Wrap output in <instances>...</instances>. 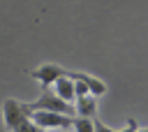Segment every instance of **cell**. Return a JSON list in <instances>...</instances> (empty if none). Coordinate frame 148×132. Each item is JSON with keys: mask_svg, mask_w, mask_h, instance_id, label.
<instances>
[{"mask_svg": "<svg viewBox=\"0 0 148 132\" xmlns=\"http://www.w3.org/2000/svg\"><path fill=\"white\" fill-rule=\"evenodd\" d=\"M28 111H53V113H65V116H74V104L60 100L58 95H53L51 88H44V93L35 100L25 104Z\"/></svg>", "mask_w": 148, "mask_h": 132, "instance_id": "1", "label": "cell"}, {"mask_svg": "<svg viewBox=\"0 0 148 132\" xmlns=\"http://www.w3.org/2000/svg\"><path fill=\"white\" fill-rule=\"evenodd\" d=\"M74 116L65 113H53V111H30V120L42 127L44 132H56V130H69Z\"/></svg>", "mask_w": 148, "mask_h": 132, "instance_id": "2", "label": "cell"}, {"mask_svg": "<svg viewBox=\"0 0 148 132\" xmlns=\"http://www.w3.org/2000/svg\"><path fill=\"white\" fill-rule=\"evenodd\" d=\"M25 118H30V111L25 109L23 102L12 100V97H7V100L2 102V120H5V125H7L9 130L18 127Z\"/></svg>", "mask_w": 148, "mask_h": 132, "instance_id": "3", "label": "cell"}, {"mask_svg": "<svg viewBox=\"0 0 148 132\" xmlns=\"http://www.w3.org/2000/svg\"><path fill=\"white\" fill-rule=\"evenodd\" d=\"M62 74H65V69H62L60 65H56V63H44V65L35 67V69L30 72V76H32L37 83H42L44 88H51V83H53L58 76H62Z\"/></svg>", "mask_w": 148, "mask_h": 132, "instance_id": "4", "label": "cell"}, {"mask_svg": "<svg viewBox=\"0 0 148 132\" xmlns=\"http://www.w3.org/2000/svg\"><path fill=\"white\" fill-rule=\"evenodd\" d=\"M51 90H53V95H58L60 100H65V102H69V104L76 100V95H74V81L67 76V72L51 83Z\"/></svg>", "mask_w": 148, "mask_h": 132, "instance_id": "5", "label": "cell"}, {"mask_svg": "<svg viewBox=\"0 0 148 132\" xmlns=\"http://www.w3.org/2000/svg\"><path fill=\"white\" fill-rule=\"evenodd\" d=\"M67 76H69V79H81V81L88 86V93H90L92 97H99V95L106 93V83H104L102 79H97V76H90V74H83V72H67Z\"/></svg>", "mask_w": 148, "mask_h": 132, "instance_id": "6", "label": "cell"}, {"mask_svg": "<svg viewBox=\"0 0 148 132\" xmlns=\"http://www.w3.org/2000/svg\"><path fill=\"white\" fill-rule=\"evenodd\" d=\"M72 104H74V113L81 118H95V113H97V97H92V95H81Z\"/></svg>", "mask_w": 148, "mask_h": 132, "instance_id": "7", "label": "cell"}, {"mask_svg": "<svg viewBox=\"0 0 148 132\" xmlns=\"http://www.w3.org/2000/svg\"><path fill=\"white\" fill-rule=\"evenodd\" d=\"M72 132H95L92 127V118H81V116H74L72 118Z\"/></svg>", "mask_w": 148, "mask_h": 132, "instance_id": "8", "label": "cell"}, {"mask_svg": "<svg viewBox=\"0 0 148 132\" xmlns=\"http://www.w3.org/2000/svg\"><path fill=\"white\" fill-rule=\"evenodd\" d=\"M12 132H44V130H42V127H37V125H35L30 118H25V120H23L18 127H14Z\"/></svg>", "mask_w": 148, "mask_h": 132, "instance_id": "9", "label": "cell"}, {"mask_svg": "<svg viewBox=\"0 0 148 132\" xmlns=\"http://www.w3.org/2000/svg\"><path fill=\"white\" fill-rule=\"evenodd\" d=\"M72 81H74V95H76V97H81V95H90V93H88V86H86L81 79H72Z\"/></svg>", "mask_w": 148, "mask_h": 132, "instance_id": "10", "label": "cell"}, {"mask_svg": "<svg viewBox=\"0 0 148 132\" xmlns=\"http://www.w3.org/2000/svg\"><path fill=\"white\" fill-rule=\"evenodd\" d=\"M92 127H95V132H116V130H111L109 125H104L102 120H97V118H92Z\"/></svg>", "mask_w": 148, "mask_h": 132, "instance_id": "11", "label": "cell"}, {"mask_svg": "<svg viewBox=\"0 0 148 132\" xmlns=\"http://www.w3.org/2000/svg\"><path fill=\"white\" fill-rule=\"evenodd\" d=\"M136 130H139V127H136V120H134V118H130V120H127V125H125L123 130H116V132H136Z\"/></svg>", "mask_w": 148, "mask_h": 132, "instance_id": "12", "label": "cell"}, {"mask_svg": "<svg viewBox=\"0 0 148 132\" xmlns=\"http://www.w3.org/2000/svg\"><path fill=\"white\" fill-rule=\"evenodd\" d=\"M136 132H148V127H141V130H136Z\"/></svg>", "mask_w": 148, "mask_h": 132, "instance_id": "13", "label": "cell"}, {"mask_svg": "<svg viewBox=\"0 0 148 132\" xmlns=\"http://www.w3.org/2000/svg\"><path fill=\"white\" fill-rule=\"evenodd\" d=\"M56 132H72V130H56Z\"/></svg>", "mask_w": 148, "mask_h": 132, "instance_id": "14", "label": "cell"}]
</instances>
